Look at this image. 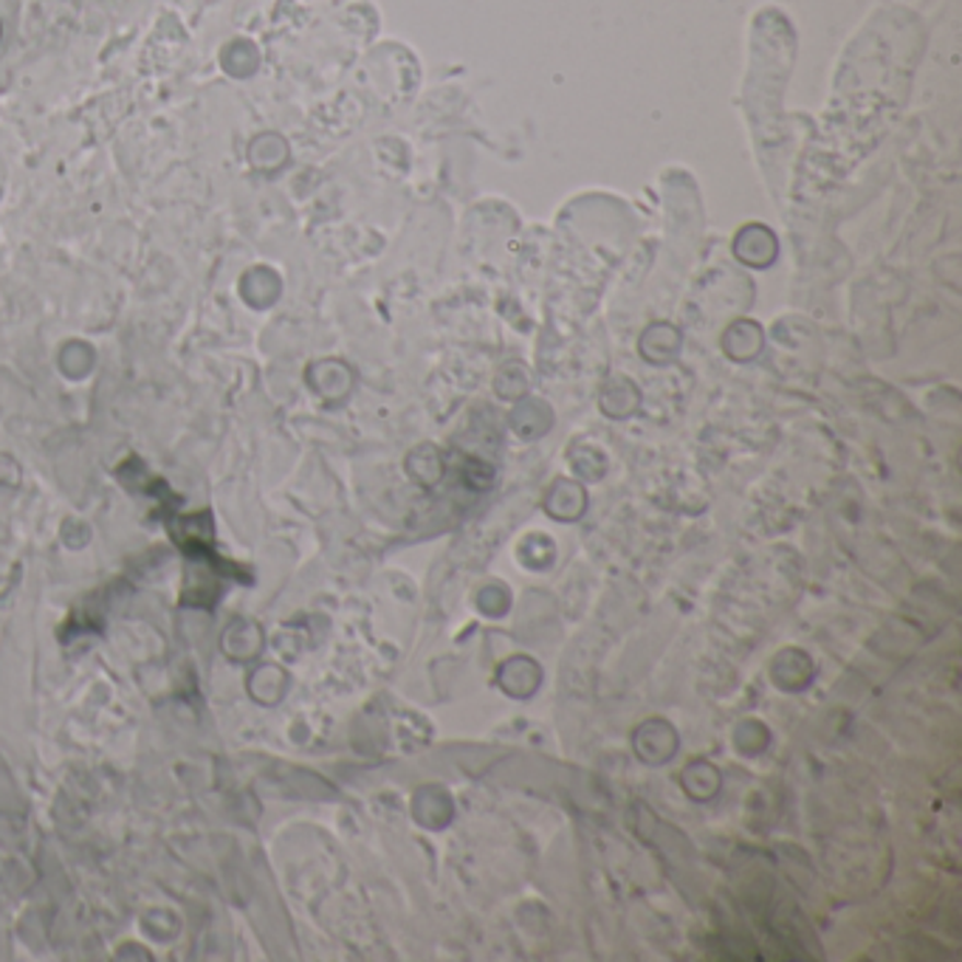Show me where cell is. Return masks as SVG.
I'll return each mask as SVG.
<instances>
[{"label": "cell", "mask_w": 962, "mask_h": 962, "mask_svg": "<svg viewBox=\"0 0 962 962\" xmlns=\"http://www.w3.org/2000/svg\"><path fill=\"white\" fill-rule=\"evenodd\" d=\"M263 644H266L263 627L257 622H252V618H234L221 635L223 656L234 663L257 661L263 652Z\"/></svg>", "instance_id": "6da1fadb"}, {"label": "cell", "mask_w": 962, "mask_h": 962, "mask_svg": "<svg viewBox=\"0 0 962 962\" xmlns=\"http://www.w3.org/2000/svg\"><path fill=\"white\" fill-rule=\"evenodd\" d=\"M286 688H288V675L280 667H275V663H260L246 681V692L252 695V700L260 703V706H275V703H280V697L286 695Z\"/></svg>", "instance_id": "7a4b0ae2"}, {"label": "cell", "mask_w": 962, "mask_h": 962, "mask_svg": "<svg viewBox=\"0 0 962 962\" xmlns=\"http://www.w3.org/2000/svg\"><path fill=\"white\" fill-rule=\"evenodd\" d=\"M241 294L248 305L266 308L277 300V294H280V280H277L275 271H268V268H252V271L243 275Z\"/></svg>", "instance_id": "3957f363"}, {"label": "cell", "mask_w": 962, "mask_h": 962, "mask_svg": "<svg viewBox=\"0 0 962 962\" xmlns=\"http://www.w3.org/2000/svg\"><path fill=\"white\" fill-rule=\"evenodd\" d=\"M221 66L229 77L243 80V77H252L254 71H257V66H260V51H257V46L248 40H232L221 51Z\"/></svg>", "instance_id": "277c9868"}, {"label": "cell", "mask_w": 962, "mask_h": 962, "mask_svg": "<svg viewBox=\"0 0 962 962\" xmlns=\"http://www.w3.org/2000/svg\"><path fill=\"white\" fill-rule=\"evenodd\" d=\"M60 364L66 375H71V379H82V375H88L91 373V368H94V350L88 348L85 341H71V345H66V350H62Z\"/></svg>", "instance_id": "5b68a950"}, {"label": "cell", "mask_w": 962, "mask_h": 962, "mask_svg": "<svg viewBox=\"0 0 962 962\" xmlns=\"http://www.w3.org/2000/svg\"><path fill=\"white\" fill-rule=\"evenodd\" d=\"M280 148H286L280 136H275V134L257 136V139H254L252 144H248V161H252V164L257 170H275V167H280V164H277V161H280V159H277V155H275V150H280Z\"/></svg>", "instance_id": "8992f818"}, {"label": "cell", "mask_w": 962, "mask_h": 962, "mask_svg": "<svg viewBox=\"0 0 962 962\" xmlns=\"http://www.w3.org/2000/svg\"><path fill=\"white\" fill-rule=\"evenodd\" d=\"M144 931L155 940H170L178 935V917L167 909H153L144 915Z\"/></svg>", "instance_id": "52a82bcc"}, {"label": "cell", "mask_w": 962, "mask_h": 962, "mask_svg": "<svg viewBox=\"0 0 962 962\" xmlns=\"http://www.w3.org/2000/svg\"><path fill=\"white\" fill-rule=\"evenodd\" d=\"M18 483H21V466L9 455H0V486L14 488Z\"/></svg>", "instance_id": "ba28073f"}]
</instances>
